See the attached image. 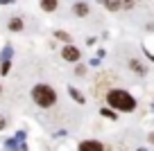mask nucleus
<instances>
[{
  "label": "nucleus",
  "instance_id": "0eeeda50",
  "mask_svg": "<svg viewBox=\"0 0 154 151\" xmlns=\"http://www.w3.org/2000/svg\"><path fill=\"white\" fill-rule=\"evenodd\" d=\"M75 14L77 16H86L88 14V7L86 5H75Z\"/></svg>",
  "mask_w": 154,
  "mask_h": 151
},
{
  "label": "nucleus",
  "instance_id": "f257e3e1",
  "mask_svg": "<svg viewBox=\"0 0 154 151\" xmlns=\"http://www.w3.org/2000/svg\"><path fill=\"white\" fill-rule=\"evenodd\" d=\"M106 102H109L113 108L125 111V113H129V111L136 108V99L131 97L129 93H125V90H111V93L106 95Z\"/></svg>",
  "mask_w": 154,
  "mask_h": 151
},
{
  "label": "nucleus",
  "instance_id": "6e6552de",
  "mask_svg": "<svg viewBox=\"0 0 154 151\" xmlns=\"http://www.w3.org/2000/svg\"><path fill=\"white\" fill-rule=\"evenodd\" d=\"M131 68H134V70H136V72H140V75H145V68H143V66H140V63H138V61H131Z\"/></svg>",
  "mask_w": 154,
  "mask_h": 151
},
{
  "label": "nucleus",
  "instance_id": "f03ea898",
  "mask_svg": "<svg viewBox=\"0 0 154 151\" xmlns=\"http://www.w3.org/2000/svg\"><path fill=\"white\" fill-rule=\"evenodd\" d=\"M32 97H34V102H36L38 106L48 108V106H52V104H54L57 95H54V90L50 88V86H45V84H38L36 88L32 90Z\"/></svg>",
  "mask_w": 154,
  "mask_h": 151
},
{
  "label": "nucleus",
  "instance_id": "423d86ee",
  "mask_svg": "<svg viewBox=\"0 0 154 151\" xmlns=\"http://www.w3.org/2000/svg\"><path fill=\"white\" fill-rule=\"evenodd\" d=\"M9 29H11V32H20V29H23V20H20V18H14V20L9 23Z\"/></svg>",
  "mask_w": 154,
  "mask_h": 151
},
{
  "label": "nucleus",
  "instance_id": "9d476101",
  "mask_svg": "<svg viewBox=\"0 0 154 151\" xmlns=\"http://www.w3.org/2000/svg\"><path fill=\"white\" fill-rule=\"evenodd\" d=\"M57 38H61V41H68V34H66V32H57Z\"/></svg>",
  "mask_w": 154,
  "mask_h": 151
},
{
  "label": "nucleus",
  "instance_id": "39448f33",
  "mask_svg": "<svg viewBox=\"0 0 154 151\" xmlns=\"http://www.w3.org/2000/svg\"><path fill=\"white\" fill-rule=\"evenodd\" d=\"M41 7H43V11H54L57 9V0H41Z\"/></svg>",
  "mask_w": 154,
  "mask_h": 151
},
{
  "label": "nucleus",
  "instance_id": "9b49d317",
  "mask_svg": "<svg viewBox=\"0 0 154 151\" xmlns=\"http://www.w3.org/2000/svg\"><path fill=\"white\" fill-rule=\"evenodd\" d=\"M118 7H120V2H116V0H111V2H109V9H118Z\"/></svg>",
  "mask_w": 154,
  "mask_h": 151
},
{
  "label": "nucleus",
  "instance_id": "7ed1b4c3",
  "mask_svg": "<svg viewBox=\"0 0 154 151\" xmlns=\"http://www.w3.org/2000/svg\"><path fill=\"white\" fill-rule=\"evenodd\" d=\"M79 151H104V147L97 140H84L82 144H79Z\"/></svg>",
  "mask_w": 154,
  "mask_h": 151
},
{
  "label": "nucleus",
  "instance_id": "f8f14e48",
  "mask_svg": "<svg viewBox=\"0 0 154 151\" xmlns=\"http://www.w3.org/2000/svg\"><path fill=\"white\" fill-rule=\"evenodd\" d=\"M5 124H7V122H5V117H0V131L5 129Z\"/></svg>",
  "mask_w": 154,
  "mask_h": 151
},
{
  "label": "nucleus",
  "instance_id": "20e7f679",
  "mask_svg": "<svg viewBox=\"0 0 154 151\" xmlns=\"http://www.w3.org/2000/svg\"><path fill=\"white\" fill-rule=\"evenodd\" d=\"M61 57L66 59V61H77V59L82 57V54H79V50H77V47H63V52H61Z\"/></svg>",
  "mask_w": 154,
  "mask_h": 151
},
{
  "label": "nucleus",
  "instance_id": "1a4fd4ad",
  "mask_svg": "<svg viewBox=\"0 0 154 151\" xmlns=\"http://www.w3.org/2000/svg\"><path fill=\"white\" fill-rule=\"evenodd\" d=\"M70 93H72V97H75V99H77V102H84V97H82V95H79V93H77V90H75V88H70Z\"/></svg>",
  "mask_w": 154,
  "mask_h": 151
}]
</instances>
